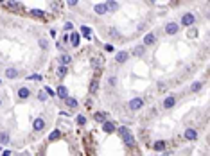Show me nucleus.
I'll return each mask as SVG.
<instances>
[{"mask_svg": "<svg viewBox=\"0 0 210 156\" xmlns=\"http://www.w3.org/2000/svg\"><path fill=\"white\" fill-rule=\"evenodd\" d=\"M70 40H68V41H70V45H72V47H77V45H79V32H70Z\"/></svg>", "mask_w": 210, "mask_h": 156, "instance_id": "nucleus-14", "label": "nucleus"}, {"mask_svg": "<svg viewBox=\"0 0 210 156\" xmlns=\"http://www.w3.org/2000/svg\"><path fill=\"white\" fill-rule=\"evenodd\" d=\"M20 2H6V7L7 9H11V11H20Z\"/></svg>", "mask_w": 210, "mask_h": 156, "instance_id": "nucleus-19", "label": "nucleus"}, {"mask_svg": "<svg viewBox=\"0 0 210 156\" xmlns=\"http://www.w3.org/2000/svg\"><path fill=\"white\" fill-rule=\"evenodd\" d=\"M29 14H31V16H34V18H42V20H45V18H47V14H45L42 9H31Z\"/></svg>", "mask_w": 210, "mask_h": 156, "instance_id": "nucleus-13", "label": "nucleus"}, {"mask_svg": "<svg viewBox=\"0 0 210 156\" xmlns=\"http://www.w3.org/2000/svg\"><path fill=\"white\" fill-rule=\"evenodd\" d=\"M165 147H167V142H165V140H158V142L153 144V149L158 151V153H160V151H164Z\"/></svg>", "mask_w": 210, "mask_h": 156, "instance_id": "nucleus-15", "label": "nucleus"}, {"mask_svg": "<svg viewBox=\"0 0 210 156\" xmlns=\"http://www.w3.org/2000/svg\"><path fill=\"white\" fill-rule=\"evenodd\" d=\"M27 79H31V81H40V79H42V76H40V74H32V76H29Z\"/></svg>", "mask_w": 210, "mask_h": 156, "instance_id": "nucleus-38", "label": "nucleus"}, {"mask_svg": "<svg viewBox=\"0 0 210 156\" xmlns=\"http://www.w3.org/2000/svg\"><path fill=\"white\" fill-rule=\"evenodd\" d=\"M18 97H20V99H29V97H31V90L27 88V86L18 88Z\"/></svg>", "mask_w": 210, "mask_h": 156, "instance_id": "nucleus-11", "label": "nucleus"}, {"mask_svg": "<svg viewBox=\"0 0 210 156\" xmlns=\"http://www.w3.org/2000/svg\"><path fill=\"white\" fill-rule=\"evenodd\" d=\"M59 63H61V66H68V65L72 63V56L66 54V52H63V54L59 56Z\"/></svg>", "mask_w": 210, "mask_h": 156, "instance_id": "nucleus-9", "label": "nucleus"}, {"mask_svg": "<svg viewBox=\"0 0 210 156\" xmlns=\"http://www.w3.org/2000/svg\"><path fill=\"white\" fill-rule=\"evenodd\" d=\"M38 45H40V47H42V49H47V47H49V41H47V40H45V38H40V41H38Z\"/></svg>", "mask_w": 210, "mask_h": 156, "instance_id": "nucleus-31", "label": "nucleus"}, {"mask_svg": "<svg viewBox=\"0 0 210 156\" xmlns=\"http://www.w3.org/2000/svg\"><path fill=\"white\" fill-rule=\"evenodd\" d=\"M201 86H203V83H199V81H196V83H192V86H190V92L198 93L199 90H201Z\"/></svg>", "mask_w": 210, "mask_h": 156, "instance_id": "nucleus-27", "label": "nucleus"}, {"mask_svg": "<svg viewBox=\"0 0 210 156\" xmlns=\"http://www.w3.org/2000/svg\"><path fill=\"white\" fill-rule=\"evenodd\" d=\"M76 122H77L79 126H85V124H86V117H85V115H77V117H76Z\"/></svg>", "mask_w": 210, "mask_h": 156, "instance_id": "nucleus-30", "label": "nucleus"}, {"mask_svg": "<svg viewBox=\"0 0 210 156\" xmlns=\"http://www.w3.org/2000/svg\"><path fill=\"white\" fill-rule=\"evenodd\" d=\"M129 110L131 111H138V110H142V106H144V99H140V97H135V99L129 100Z\"/></svg>", "mask_w": 210, "mask_h": 156, "instance_id": "nucleus-2", "label": "nucleus"}, {"mask_svg": "<svg viewBox=\"0 0 210 156\" xmlns=\"http://www.w3.org/2000/svg\"><path fill=\"white\" fill-rule=\"evenodd\" d=\"M144 52H145V47L144 45H138V47H135V50H133V56L140 57V56H144Z\"/></svg>", "mask_w": 210, "mask_h": 156, "instance_id": "nucleus-23", "label": "nucleus"}, {"mask_svg": "<svg viewBox=\"0 0 210 156\" xmlns=\"http://www.w3.org/2000/svg\"><path fill=\"white\" fill-rule=\"evenodd\" d=\"M66 6H70V7L77 6V0H70V2H66Z\"/></svg>", "mask_w": 210, "mask_h": 156, "instance_id": "nucleus-40", "label": "nucleus"}, {"mask_svg": "<svg viewBox=\"0 0 210 156\" xmlns=\"http://www.w3.org/2000/svg\"><path fill=\"white\" fill-rule=\"evenodd\" d=\"M81 32H83V36H86V38H90V32H92V31H90V27H86V25H83V27H81Z\"/></svg>", "mask_w": 210, "mask_h": 156, "instance_id": "nucleus-32", "label": "nucleus"}, {"mask_svg": "<svg viewBox=\"0 0 210 156\" xmlns=\"http://www.w3.org/2000/svg\"><path fill=\"white\" fill-rule=\"evenodd\" d=\"M68 40H70V36H68V34L63 36V41H65V43H68Z\"/></svg>", "mask_w": 210, "mask_h": 156, "instance_id": "nucleus-42", "label": "nucleus"}, {"mask_svg": "<svg viewBox=\"0 0 210 156\" xmlns=\"http://www.w3.org/2000/svg\"><path fill=\"white\" fill-rule=\"evenodd\" d=\"M9 142H11V136H9V133L2 131V133H0V144H2V145H7Z\"/></svg>", "mask_w": 210, "mask_h": 156, "instance_id": "nucleus-18", "label": "nucleus"}, {"mask_svg": "<svg viewBox=\"0 0 210 156\" xmlns=\"http://www.w3.org/2000/svg\"><path fill=\"white\" fill-rule=\"evenodd\" d=\"M174 104H176V97H174V95H169V97L164 100V106H165L167 110H169V108H173Z\"/></svg>", "mask_w": 210, "mask_h": 156, "instance_id": "nucleus-17", "label": "nucleus"}, {"mask_svg": "<svg viewBox=\"0 0 210 156\" xmlns=\"http://www.w3.org/2000/svg\"><path fill=\"white\" fill-rule=\"evenodd\" d=\"M58 138H61V131H59V129H54V131H51L49 140H51V142H54V140H58Z\"/></svg>", "mask_w": 210, "mask_h": 156, "instance_id": "nucleus-24", "label": "nucleus"}, {"mask_svg": "<svg viewBox=\"0 0 210 156\" xmlns=\"http://www.w3.org/2000/svg\"><path fill=\"white\" fill-rule=\"evenodd\" d=\"M110 36H113V38H119V31H117L115 27L110 29Z\"/></svg>", "mask_w": 210, "mask_h": 156, "instance_id": "nucleus-37", "label": "nucleus"}, {"mask_svg": "<svg viewBox=\"0 0 210 156\" xmlns=\"http://www.w3.org/2000/svg\"><path fill=\"white\" fill-rule=\"evenodd\" d=\"M156 43V36H154V32H147V34L144 36V47H151V45H154Z\"/></svg>", "mask_w": 210, "mask_h": 156, "instance_id": "nucleus-5", "label": "nucleus"}, {"mask_svg": "<svg viewBox=\"0 0 210 156\" xmlns=\"http://www.w3.org/2000/svg\"><path fill=\"white\" fill-rule=\"evenodd\" d=\"M128 57H129V54H128L126 50H120V52H117L115 61H117L119 65H122V63H126V61H128Z\"/></svg>", "mask_w": 210, "mask_h": 156, "instance_id": "nucleus-7", "label": "nucleus"}, {"mask_svg": "<svg viewBox=\"0 0 210 156\" xmlns=\"http://www.w3.org/2000/svg\"><path fill=\"white\" fill-rule=\"evenodd\" d=\"M0 106H2V99H0Z\"/></svg>", "mask_w": 210, "mask_h": 156, "instance_id": "nucleus-44", "label": "nucleus"}, {"mask_svg": "<svg viewBox=\"0 0 210 156\" xmlns=\"http://www.w3.org/2000/svg\"><path fill=\"white\" fill-rule=\"evenodd\" d=\"M104 50H106V52H115V47H113L111 43H106V45H104Z\"/></svg>", "mask_w": 210, "mask_h": 156, "instance_id": "nucleus-34", "label": "nucleus"}, {"mask_svg": "<svg viewBox=\"0 0 210 156\" xmlns=\"http://www.w3.org/2000/svg\"><path fill=\"white\" fill-rule=\"evenodd\" d=\"M56 74H58V77H65L66 74H68V66H61L59 65L58 68H56Z\"/></svg>", "mask_w": 210, "mask_h": 156, "instance_id": "nucleus-20", "label": "nucleus"}, {"mask_svg": "<svg viewBox=\"0 0 210 156\" xmlns=\"http://www.w3.org/2000/svg\"><path fill=\"white\" fill-rule=\"evenodd\" d=\"M183 138H187V140H190V142H194V140H198V131L192 128H187L185 131H183Z\"/></svg>", "mask_w": 210, "mask_h": 156, "instance_id": "nucleus-4", "label": "nucleus"}, {"mask_svg": "<svg viewBox=\"0 0 210 156\" xmlns=\"http://www.w3.org/2000/svg\"><path fill=\"white\" fill-rule=\"evenodd\" d=\"M63 29H65V32H66V34H70V32L74 31V23H72V22H66L65 25H63Z\"/></svg>", "mask_w": 210, "mask_h": 156, "instance_id": "nucleus-29", "label": "nucleus"}, {"mask_svg": "<svg viewBox=\"0 0 210 156\" xmlns=\"http://www.w3.org/2000/svg\"><path fill=\"white\" fill-rule=\"evenodd\" d=\"M47 97H49V95H47L45 92H40V93H38V99L42 100V102H45V100H47Z\"/></svg>", "mask_w": 210, "mask_h": 156, "instance_id": "nucleus-35", "label": "nucleus"}, {"mask_svg": "<svg viewBox=\"0 0 210 156\" xmlns=\"http://www.w3.org/2000/svg\"><path fill=\"white\" fill-rule=\"evenodd\" d=\"M97 61H99V57H92V65H94V66H97V65H99Z\"/></svg>", "mask_w": 210, "mask_h": 156, "instance_id": "nucleus-41", "label": "nucleus"}, {"mask_svg": "<svg viewBox=\"0 0 210 156\" xmlns=\"http://www.w3.org/2000/svg\"><path fill=\"white\" fill-rule=\"evenodd\" d=\"M119 135L122 136L124 144H126L129 149H133V147H135V138H133V135H131V131L128 128H119Z\"/></svg>", "mask_w": 210, "mask_h": 156, "instance_id": "nucleus-1", "label": "nucleus"}, {"mask_svg": "<svg viewBox=\"0 0 210 156\" xmlns=\"http://www.w3.org/2000/svg\"><path fill=\"white\" fill-rule=\"evenodd\" d=\"M108 85H110V86H115V85H117V77H115V76L108 77Z\"/></svg>", "mask_w": 210, "mask_h": 156, "instance_id": "nucleus-36", "label": "nucleus"}, {"mask_svg": "<svg viewBox=\"0 0 210 156\" xmlns=\"http://www.w3.org/2000/svg\"><path fill=\"white\" fill-rule=\"evenodd\" d=\"M94 11H95L97 14L108 13V9H106V4H95V6H94Z\"/></svg>", "mask_w": 210, "mask_h": 156, "instance_id": "nucleus-16", "label": "nucleus"}, {"mask_svg": "<svg viewBox=\"0 0 210 156\" xmlns=\"http://www.w3.org/2000/svg\"><path fill=\"white\" fill-rule=\"evenodd\" d=\"M104 4H106V9L108 11H117L119 9V2H111L110 0V2H104Z\"/></svg>", "mask_w": 210, "mask_h": 156, "instance_id": "nucleus-26", "label": "nucleus"}, {"mask_svg": "<svg viewBox=\"0 0 210 156\" xmlns=\"http://www.w3.org/2000/svg\"><path fill=\"white\" fill-rule=\"evenodd\" d=\"M196 22V16L192 13H185L183 16H181V25L183 27H188V25H192Z\"/></svg>", "mask_w": 210, "mask_h": 156, "instance_id": "nucleus-3", "label": "nucleus"}, {"mask_svg": "<svg viewBox=\"0 0 210 156\" xmlns=\"http://www.w3.org/2000/svg\"><path fill=\"white\" fill-rule=\"evenodd\" d=\"M2 156H11V151H4V154Z\"/></svg>", "mask_w": 210, "mask_h": 156, "instance_id": "nucleus-43", "label": "nucleus"}, {"mask_svg": "<svg viewBox=\"0 0 210 156\" xmlns=\"http://www.w3.org/2000/svg\"><path fill=\"white\" fill-rule=\"evenodd\" d=\"M102 129H104V133H113L115 131V124L111 120H104L102 122Z\"/></svg>", "mask_w": 210, "mask_h": 156, "instance_id": "nucleus-12", "label": "nucleus"}, {"mask_svg": "<svg viewBox=\"0 0 210 156\" xmlns=\"http://www.w3.org/2000/svg\"><path fill=\"white\" fill-rule=\"evenodd\" d=\"M178 29H180V25L176 23V22H169L165 25V32L167 34H176L178 32Z\"/></svg>", "mask_w": 210, "mask_h": 156, "instance_id": "nucleus-6", "label": "nucleus"}, {"mask_svg": "<svg viewBox=\"0 0 210 156\" xmlns=\"http://www.w3.org/2000/svg\"><path fill=\"white\" fill-rule=\"evenodd\" d=\"M97 88H99V79L94 77L92 79V83H90V93H95L97 92Z\"/></svg>", "mask_w": 210, "mask_h": 156, "instance_id": "nucleus-25", "label": "nucleus"}, {"mask_svg": "<svg viewBox=\"0 0 210 156\" xmlns=\"http://www.w3.org/2000/svg\"><path fill=\"white\" fill-rule=\"evenodd\" d=\"M6 77L16 79V77H18V70H16V68H7V70H6Z\"/></svg>", "mask_w": 210, "mask_h": 156, "instance_id": "nucleus-21", "label": "nucleus"}, {"mask_svg": "<svg viewBox=\"0 0 210 156\" xmlns=\"http://www.w3.org/2000/svg\"><path fill=\"white\" fill-rule=\"evenodd\" d=\"M94 120L95 122H104V113H101V111H95V113H94Z\"/></svg>", "mask_w": 210, "mask_h": 156, "instance_id": "nucleus-28", "label": "nucleus"}, {"mask_svg": "<svg viewBox=\"0 0 210 156\" xmlns=\"http://www.w3.org/2000/svg\"><path fill=\"white\" fill-rule=\"evenodd\" d=\"M32 129H34L36 133H40V131H43V129H45V120L42 119V117L34 120V124H32Z\"/></svg>", "mask_w": 210, "mask_h": 156, "instance_id": "nucleus-8", "label": "nucleus"}, {"mask_svg": "<svg viewBox=\"0 0 210 156\" xmlns=\"http://www.w3.org/2000/svg\"><path fill=\"white\" fill-rule=\"evenodd\" d=\"M56 95H58V97H61V99L65 100L66 97H70V95H68V88H66V86H58V92H56Z\"/></svg>", "mask_w": 210, "mask_h": 156, "instance_id": "nucleus-10", "label": "nucleus"}, {"mask_svg": "<svg viewBox=\"0 0 210 156\" xmlns=\"http://www.w3.org/2000/svg\"><path fill=\"white\" fill-rule=\"evenodd\" d=\"M45 93H47V95H49V97H54V95H56V92H54V90H52L51 86H45V90H43Z\"/></svg>", "mask_w": 210, "mask_h": 156, "instance_id": "nucleus-33", "label": "nucleus"}, {"mask_svg": "<svg viewBox=\"0 0 210 156\" xmlns=\"http://www.w3.org/2000/svg\"><path fill=\"white\" fill-rule=\"evenodd\" d=\"M65 104H66L68 108H72V110H74V108H77V99H74V97H66V99H65Z\"/></svg>", "mask_w": 210, "mask_h": 156, "instance_id": "nucleus-22", "label": "nucleus"}, {"mask_svg": "<svg viewBox=\"0 0 210 156\" xmlns=\"http://www.w3.org/2000/svg\"><path fill=\"white\" fill-rule=\"evenodd\" d=\"M198 36V29H190V32H188V38H196Z\"/></svg>", "mask_w": 210, "mask_h": 156, "instance_id": "nucleus-39", "label": "nucleus"}]
</instances>
